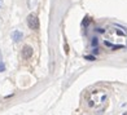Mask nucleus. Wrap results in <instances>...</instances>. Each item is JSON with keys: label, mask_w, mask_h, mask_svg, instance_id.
Returning <instances> with one entry per match:
<instances>
[{"label": "nucleus", "mask_w": 127, "mask_h": 115, "mask_svg": "<svg viewBox=\"0 0 127 115\" xmlns=\"http://www.w3.org/2000/svg\"><path fill=\"white\" fill-rule=\"evenodd\" d=\"M108 100V94L102 89H95L91 91L87 96V106L90 109H97L102 106Z\"/></svg>", "instance_id": "2"}, {"label": "nucleus", "mask_w": 127, "mask_h": 115, "mask_svg": "<svg viewBox=\"0 0 127 115\" xmlns=\"http://www.w3.org/2000/svg\"><path fill=\"white\" fill-rule=\"evenodd\" d=\"M84 58H86V60H90V61H95V60H96L94 56H84Z\"/></svg>", "instance_id": "7"}, {"label": "nucleus", "mask_w": 127, "mask_h": 115, "mask_svg": "<svg viewBox=\"0 0 127 115\" xmlns=\"http://www.w3.org/2000/svg\"><path fill=\"white\" fill-rule=\"evenodd\" d=\"M1 60H3V56H1V52H0V62H3Z\"/></svg>", "instance_id": "11"}, {"label": "nucleus", "mask_w": 127, "mask_h": 115, "mask_svg": "<svg viewBox=\"0 0 127 115\" xmlns=\"http://www.w3.org/2000/svg\"><path fill=\"white\" fill-rule=\"evenodd\" d=\"M4 70H5V65L3 64V62H0V72L4 71Z\"/></svg>", "instance_id": "8"}, {"label": "nucleus", "mask_w": 127, "mask_h": 115, "mask_svg": "<svg viewBox=\"0 0 127 115\" xmlns=\"http://www.w3.org/2000/svg\"><path fill=\"white\" fill-rule=\"evenodd\" d=\"M84 20H86V21H83V25H84V26H87V25H88V22H90V20H88V18H84Z\"/></svg>", "instance_id": "9"}, {"label": "nucleus", "mask_w": 127, "mask_h": 115, "mask_svg": "<svg viewBox=\"0 0 127 115\" xmlns=\"http://www.w3.org/2000/svg\"><path fill=\"white\" fill-rule=\"evenodd\" d=\"M97 43H99V40H97V38H94V39H92V42H91L92 47H96V45H97Z\"/></svg>", "instance_id": "6"}, {"label": "nucleus", "mask_w": 127, "mask_h": 115, "mask_svg": "<svg viewBox=\"0 0 127 115\" xmlns=\"http://www.w3.org/2000/svg\"><path fill=\"white\" fill-rule=\"evenodd\" d=\"M27 26L31 28V30H38L39 28V20L35 14H30L27 17Z\"/></svg>", "instance_id": "3"}, {"label": "nucleus", "mask_w": 127, "mask_h": 115, "mask_svg": "<svg viewBox=\"0 0 127 115\" xmlns=\"http://www.w3.org/2000/svg\"><path fill=\"white\" fill-rule=\"evenodd\" d=\"M32 53H34V50L30 45H25V47L22 48V57H24L25 60H29L30 57H32Z\"/></svg>", "instance_id": "4"}, {"label": "nucleus", "mask_w": 127, "mask_h": 115, "mask_svg": "<svg viewBox=\"0 0 127 115\" xmlns=\"http://www.w3.org/2000/svg\"><path fill=\"white\" fill-rule=\"evenodd\" d=\"M94 53H95V54H97V53H99V49L95 48V49H94Z\"/></svg>", "instance_id": "10"}, {"label": "nucleus", "mask_w": 127, "mask_h": 115, "mask_svg": "<svg viewBox=\"0 0 127 115\" xmlns=\"http://www.w3.org/2000/svg\"><path fill=\"white\" fill-rule=\"evenodd\" d=\"M1 5H3V0H0V8H1Z\"/></svg>", "instance_id": "12"}, {"label": "nucleus", "mask_w": 127, "mask_h": 115, "mask_svg": "<svg viewBox=\"0 0 127 115\" xmlns=\"http://www.w3.org/2000/svg\"><path fill=\"white\" fill-rule=\"evenodd\" d=\"M22 38H24V34H22L21 31L14 30L12 32V40H14V42H20V40H22Z\"/></svg>", "instance_id": "5"}, {"label": "nucleus", "mask_w": 127, "mask_h": 115, "mask_svg": "<svg viewBox=\"0 0 127 115\" xmlns=\"http://www.w3.org/2000/svg\"><path fill=\"white\" fill-rule=\"evenodd\" d=\"M104 44L112 49L127 48V28L122 26H110L104 32Z\"/></svg>", "instance_id": "1"}]
</instances>
